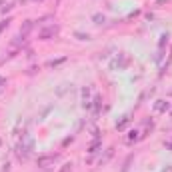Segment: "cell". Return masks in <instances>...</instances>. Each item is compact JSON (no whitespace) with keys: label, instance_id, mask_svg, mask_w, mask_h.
<instances>
[{"label":"cell","instance_id":"6da1fadb","mask_svg":"<svg viewBox=\"0 0 172 172\" xmlns=\"http://www.w3.org/2000/svg\"><path fill=\"white\" fill-rule=\"evenodd\" d=\"M58 158H60L58 154H44V156H38L36 166H38V168H48V166H52Z\"/></svg>","mask_w":172,"mask_h":172},{"label":"cell","instance_id":"7a4b0ae2","mask_svg":"<svg viewBox=\"0 0 172 172\" xmlns=\"http://www.w3.org/2000/svg\"><path fill=\"white\" fill-rule=\"evenodd\" d=\"M56 34H58V26H50V28H44V30H40L38 38H40V40H50V38H54Z\"/></svg>","mask_w":172,"mask_h":172},{"label":"cell","instance_id":"3957f363","mask_svg":"<svg viewBox=\"0 0 172 172\" xmlns=\"http://www.w3.org/2000/svg\"><path fill=\"white\" fill-rule=\"evenodd\" d=\"M168 102H164V100H156V104H154V110H156V112H166V110H168Z\"/></svg>","mask_w":172,"mask_h":172},{"label":"cell","instance_id":"277c9868","mask_svg":"<svg viewBox=\"0 0 172 172\" xmlns=\"http://www.w3.org/2000/svg\"><path fill=\"white\" fill-rule=\"evenodd\" d=\"M92 20H94V24H104L106 16H104V14H100V12H96V14H92Z\"/></svg>","mask_w":172,"mask_h":172},{"label":"cell","instance_id":"5b68a950","mask_svg":"<svg viewBox=\"0 0 172 172\" xmlns=\"http://www.w3.org/2000/svg\"><path fill=\"white\" fill-rule=\"evenodd\" d=\"M30 28H32V20H26V22H24V26H22V30H20V32H22V34H26L28 30H30Z\"/></svg>","mask_w":172,"mask_h":172},{"label":"cell","instance_id":"8992f818","mask_svg":"<svg viewBox=\"0 0 172 172\" xmlns=\"http://www.w3.org/2000/svg\"><path fill=\"white\" fill-rule=\"evenodd\" d=\"M60 172H72V162H66V164H62Z\"/></svg>","mask_w":172,"mask_h":172},{"label":"cell","instance_id":"52a82bcc","mask_svg":"<svg viewBox=\"0 0 172 172\" xmlns=\"http://www.w3.org/2000/svg\"><path fill=\"white\" fill-rule=\"evenodd\" d=\"M74 36H76L78 40H90V36H88V34H84V32H74Z\"/></svg>","mask_w":172,"mask_h":172},{"label":"cell","instance_id":"ba28073f","mask_svg":"<svg viewBox=\"0 0 172 172\" xmlns=\"http://www.w3.org/2000/svg\"><path fill=\"white\" fill-rule=\"evenodd\" d=\"M66 58H60V60H54V62H48V66H58V64H62Z\"/></svg>","mask_w":172,"mask_h":172},{"label":"cell","instance_id":"9c48e42d","mask_svg":"<svg viewBox=\"0 0 172 172\" xmlns=\"http://www.w3.org/2000/svg\"><path fill=\"white\" fill-rule=\"evenodd\" d=\"M8 24H10V18H6V20H2V24H0V32H2V30H4V28H6Z\"/></svg>","mask_w":172,"mask_h":172},{"label":"cell","instance_id":"30bf717a","mask_svg":"<svg viewBox=\"0 0 172 172\" xmlns=\"http://www.w3.org/2000/svg\"><path fill=\"white\" fill-rule=\"evenodd\" d=\"M98 148H100V142H94V144L90 146V150H88V152H96Z\"/></svg>","mask_w":172,"mask_h":172},{"label":"cell","instance_id":"8fae6325","mask_svg":"<svg viewBox=\"0 0 172 172\" xmlns=\"http://www.w3.org/2000/svg\"><path fill=\"white\" fill-rule=\"evenodd\" d=\"M136 134H138V132H134V130H132V132H130V140H136V138H138Z\"/></svg>","mask_w":172,"mask_h":172},{"label":"cell","instance_id":"7c38bea8","mask_svg":"<svg viewBox=\"0 0 172 172\" xmlns=\"http://www.w3.org/2000/svg\"><path fill=\"white\" fill-rule=\"evenodd\" d=\"M166 146H168V148H172V140H170V142H166Z\"/></svg>","mask_w":172,"mask_h":172},{"label":"cell","instance_id":"4fadbf2b","mask_svg":"<svg viewBox=\"0 0 172 172\" xmlns=\"http://www.w3.org/2000/svg\"><path fill=\"white\" fill-rule=\"evenodd\" d=\"M0 144H2V142H0Z\"/></svg>","mask_w":172,"mask_h":172}]
</instances>
